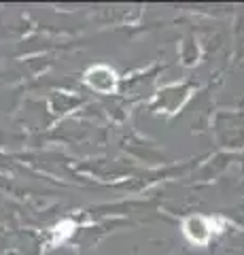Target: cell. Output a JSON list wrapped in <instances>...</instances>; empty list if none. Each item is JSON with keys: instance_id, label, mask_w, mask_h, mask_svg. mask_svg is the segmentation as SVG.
Returning <instances> with one entry per match:
<instances>
[{"instance_id": "1", "label": "cell", "mask_w": 244, "mask_h": 255, "mask_svg": "<svg viewBox=\"0 0 244 255\" xmlns=\"http://www.w3.org/2000/svg\"><path fill=\"white\" fill-rule=\"evenodd\" d=\"M223 219H208V217H202V215H193V217H187L185 219V236L191 241L193 245H206L212 234L215 232H221L217 228V223H221Z\"/></svg>"}, {"instance_id": "2", "label": "cell", "mask_w": 244, "mask_h": 255, "mask_svg": "<svg viewBox=\"0 0 244 255\" xmlns=\"http://www.w3.org/2000/svg\"><path fill=\"white\" fill-rule=\"evenodd\" d=\"M85 79H87L89 87H93L96 92H102V94H115L117 81H119V77H117L115 70L104 66V64H98V66L89 68Z\"/></svg>"}]
</instances>
